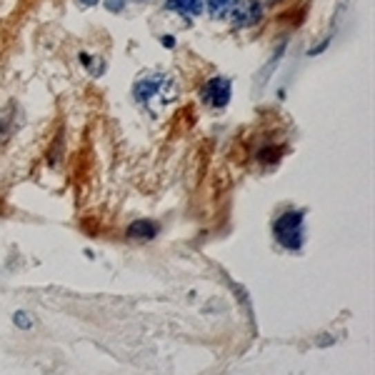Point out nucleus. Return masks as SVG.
Listing matches in <instances>:
<instances>
[{"instance_id": "obj_9", "label": "nucleus", "mask_w": 375, "mask_h": 375, "mask_svg": "<svg viewBox=\"0 0 375 375\" xmlns=\"http://www.w3.org/2000/svg\"><path fill=\"white\" fill-rule=\"evenodd\" d=\"M80 63H83V66L88 68V70L93 73V75H95V78H98V75H103V60H95L93 58V55H88V53H80Z\"/></svg>"}, {"instance_id": "obj_3", "label": "nucleus", "mask_w": 375, "mask_h": 375, "mask_svg": "<svg viewBox=\"0 0 375 375\" xmlns=\"http://www.w3.org/2000/svg\"><path fill=\"white\" fill-rule=\"evenodd\" d=\"M233 98V83L231 78L225 75H213L211 80H205L203 88H200V100H203L205 108L211 110H225L228 103Z\"/></svg>"}, {"instance_id": "obj_14", "label": "nucleus", "mask_w": 375, "mask_h": 375, "mask_svg": "<svg viewBox=\"0 0 375 375\" xmlns=\"http://www.w3.org/2000/svg\"><path fill=\"white\" fill-rule=\"evenodd\" d=\"M265 3H276V0H265ZM265 3H263V6H265Z\"/></svg>"}, {"instance_id": "obj_5", "label": "nucleus", "mask_w": 375, "mask_h": 375, "mask_svg": "<svg viewBox=\"0 0 375 375\" xmlns=\"http://www.w3.org/2000/svg\"><path fill=\"white\" fill-rule=\"evenodd\" d=\"M165 10L171 13H178L180 18H198L203 13V0H165Z\"/></svg>"}, {"instance_id": "obj_15", "label": "nucleus", "mask_w": 375, "mask_h": 375, "mask_svg": "<svg viewBox=\"0 0 375 375\" xmlns=\"http://www.w3.org/2000/svg\"><path fill=\"white\" fill-rule=\"evenodd\" d=\"M138 3H143V0H138Z\"/></svg>"}, {"instance_id": "obj_13", "label": "nucleus", "mask_w": 375, "mask_h": 375, "mask_svg": "<svg viewBox=\"0 0 375 375\" xmlns=\"http://www.w3.org/2000/svg\"><path fill=\"white\" fill-rule=\"evenodd\" d=\"M78 3H80V6H98V0H78Z\"/></svg>"}, {"instance_id": "obj_10", "label": "nucleus", "mask_w": 375, "mask_h": 375, "mask_svg": "<svg viewBox=\"0 0 375 375\" xmlns=\"http://www.w3.org/2000/svg\"><path fill=\"white\" fill-rule=\"evenodd\" d=\"M13 323L18 325L20 330H33L35 328L33 316H30V313H26V310H18V313L13 316Z\"/></svg>"}, {"instance_id": "obj_7", "label": "nucleus", "mask_w": 375, "mask_h": 375, "mask_svg": "<svg viewBox=\"0 0 375 375\" xmlns=\"http://www.w3.org/2000/svg\"><path fill=\"white\" fill-rule=\"evenodd\" d=\"M233 6H235V0H203V8L211 13V18H215V20L228 18Z\"/></svg>"}, {"instance_id": "obj_4", "label": "nucleus", "mask_w": 375, "mask_h": 375, "mask_svg": "<svg viewBox=\"0 0 375 375\" xmlns=\"http://www.w3.org/2000/svg\"><path fill=\"white\" fill-rule=\"evenodd\" d=\"M263 15H265V6L260 0H235L228 20H231V26L235 30H245V28L258 26L263 20Z\"/></svg>"}, {"instance_id": "obj_6", "label": "nucleus", "mask_w": 375, "mask_h": 375, "mask_svg": "<svg viewBox=\"0 0 375 375\" xmlns=\"http://www.w3.org/2000/svg\"><path fill=\"white\" fill-rule=\"evenodd\" d=\"M158 223H153V220H135V223L128 225V238H133V240H153L158 235Z\"/></svg>"}, {"instance_id": "obj_8", "label": "nucleus", "mask_w": 375, "mask_h": 375, "mask_svg": "<svg viewBox=\"0 0 375 375\" xmlns=\"http://www.w3.org/2000/svg\"><path fill=\"white\" fill-rule=\"evenodd\" d=\"M280 158H283V145H263V151L258 155V160L265 165H276Z\"/></svg>"}, {"instance_id": "obj_11", "label": "nucleus", "mask_w": 375, "mask_h": 375, "mask_svg": "<svg viewBox=\"0 0 375 375\" xmlns=\"http://www.w3.org/2000/svg\"><path fill=\"white\" fill-rule=\"evenodd\" d=\"M106 8L110 10V13H120L125 8V0H106Z\"/></svg>"}, {"instance_id": "obj_1", "label": "nucleus", "mask_w": 375, "mask_h": 375, "mask_svg": "<svg viewBox=\"0 0 375 375\" xmlns=\"http://www.w3.org/2000/svg\"><path fill=\"white\" fill-rule=\"evenodd\" d=\"M133 100L153 118H158L178 100V80L171 73H145L133 86Z\"/></svg>"}, {"instance_id": "obj_2", "label": "nucleus", "mask_w": 375, "mask_h": 375, "mask_svg": "<svg viewBox=\"0 0 375 375\" xmlns=\"http://www.w3.org/2000/svg\"><path fill=\"white\" fill-rule=\"evenodd\" d=\"M273 235L285 250H300L305 240V213L303 211H285L273 223Z\"/></svg>"}, {"instance_id": "obj_12", "label": "nucleus", "mask_w": 375, "mask_h": 375, "mask_svg": "<svg viewBox=\"0 0 375 375\" xmlns=\"http://www.w3.org/2000/svg\"><path fill=\"white\" fill-rule=\"evenodd\" d=\"M160 43H163L165 48H175V38H173V35H163V38H160Z\"/></svg>"}]
</instances>
